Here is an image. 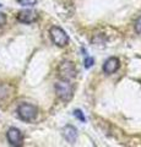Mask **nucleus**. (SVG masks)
<instances>
[{
	"instance_id": "obj_11",
	"label": "nucleus",
	"mask_w": 141,
	"mask_h": 147,
	"mask_svg": "<svg viewBox=\"0 0 141 147\" xmlns=\"http://www.w3.org/2000/svg\"><path fill=\"white\" fill-rule=\"evenodd\" d=\"M74 115L76 117V118H79L81 121H86V118H85V115L82 114V112H81L80 109H76L75 112H74Z\"/></svg>"
},
{
	"instance_id": "obj_12",
	"label": "nucleus",
	"mask_w": 141,
	"mask_h": 147,
	"mask_svg": "<svg viewBox=\"0 0 141 147\" xmlns=\"http://www.w3.org/2000/svg\"><path fill=\"white\" fill-rule=\"evenodd\" d=\"M135 31H136V33L141 34V16L135 21Z\"/></svg>"
},
{
	"instance_id": "obj_7",
	"label": "nucleus",
	"mask_w": 141,
	"mask_h": 147,
	"mask_svg": "<svg viewBox=\"0 0 141 147\" xmlns=\"http://www.w3.org/2000/svg\"><path fill=\"white\" fill-rule=\"evenodd\" d=\"M119 67H120L119 59L114 58V57L108 58L103 64V71H104V74H107V75H112V74L117 72L119 70Z\"/></svg>"
},
{
	"instance_id": "obj_2",
	"label": "nucleus",
	"mask_w": 141,
	"mask_h": 147,
	"mask_svg": "<svg viewBox=\"0 0 141 147\" xmlns=\"http://www.w3.org/2000/svg\"><path fill=\"white\" fill-rule=\"evenodd\" d=\"M17 114L21 120L24 121H32L36 119L38 114V109L36 105L33 104H28V103H22L19 105L17 108Z\"/></svg>"
},
{
	"instance_id": "obj_6",
	"label": "nucleus",
	"mask_w": 141,
	"mask_h": 147,
	"mask_svg": "<svg viewBox=\"0 0 141 147\" xmlns=\"http://www.w3.org/2000/svg\"><path fill=\"white\" fill-rule=\"evenodd\" d=\"M16 17L22 24H32L38 20V13L34 10H22L17 13Z\"/></svg>"
},
{
	"instance_id": "obj_1",
	"label": "nucleus",
	"mask_w": 141,
	"mask_h": 147,
	"mask_svg": "<svg viewBox=\"0 0 141 147\" xmlns=\"http://www.w3.org/2000/svg\"><path fill=\"white\" fill-rule=\"evenodd\" d=\"M55 92L57 96L63 102H69V100L72 99V96H74V87H72V85L69 81L60 80L55 84Z\"/></svg>"
},
{
	"instance_id": "obj_3",
	"label": "nucleus",
	"mask_w": 141,
	"mask_h": 147,
	"mask_svg": "<svg viewBox=\"0 0 141 147\" xmlns=\"http://www.w3.org/2000/svg\"><path fill=\"white\" fill-rule=\"evenodd\" d=\"M49 34H51L53 43L58 45V47H65V45L69 43V37H67L66 32L58 26H53L52 28L49 30Z\"/></svg>"
},
{
	"instance_id": "obj_4",
	"label": "nucleus",
	"mask_w": 141,
	"mask_h": 147,
	"mask_svg": "<svg viewBox=\"0 0 141 147\" xmlns=\"http://www.w3.org/2000/svg\"><path fill=\"white\" fill-rule=\"evenodd\" d=\"M75 76H76V67L74 65V63L65 60L59 65V77L61 80L70 81V80H74Z\"/></svg>"
},
{
	"instance_id": "obj_5",
	"label": "nucleus",
	"mask_w": 141,
	"mask_h": 147,
	"mask_svg": "<svg viewBox=\"0 0 141 147\" xmlns=\"http://www.w3.org/2000/svg\"><path fill=\"white\" fill-rule=\"evenodd\" d=\"M6 137L7 141L11 146H21L22 141H24V136H22V132L16 127H10L6 132Z\"/></svg>"
},
{
	"instance_id": "obj_9",
	"label": "nucleus",
	"mask_w": 141,
	"mask_h": 147,
	"mask_svg": "<svg viewBox=\"0 0 141 147\" xmlns=\"http://www.w3.org/2000/svg\"><path fill=\"white\" fill-rule=\"evenodd\" d=\"M17 3L22 6H33L36 5L37 0H17Z\"/></svg>"
},
{
	"instance_id": "obj_10",
	"label": "nucleus",
	"mask_w": 141,
	"mask_h": 147,
	"mask_svg": "<svg viewBox=\"0 0 141 147\" xmlns=\"http://www.w3.org/2000/svg\"><path fill=\"white\" fill-rule=\"evenodd\" d=\"M93 63H94L93 58L86 57V58H85V61H84V65H85V67H91V66L93 65Z\"/></svg>"
},
{
	"instance_id": "obj_14",
	"label": "nucleus",
	"mask_w": 141,
	"mask_h": 147,
	"mask_svg": "<svg viewBox=\"0 0 141 147\" xmlns=\"http://www.w3.org/2000/svg\"><path fill=\"white\" fill-rule=\"evenodd\" d=\"M0 6H1V4H0Z\"/></svg>"
},
{
	"instance_id": "obj_13",
	"label": "nucleus",
	"mask_w": 141,
	"mask_h": 147,
	"mask_svg": "<svg viewBox=\"0 0 141 147\" xmlns=\"http://www.w3.org/2000/svg\"><path fill=\"white\" fill-rule=\"evenodd\" d=\"M5 24H6V16H5V13L0 12V27H3Z\"/></svg>"
},
{
	"instance_id": "obj_8",
	"label": "nucleus",
	"mask_w": 141,
	"mask_h": 147,
	"mask_svg": "<svg viewBox=\"0 0 141 147\" xmlns=\"http://www.w3.org/2000/svg\"><path fill=\"white\" fill-rule=\"evenodd\" d=\"M63 131H64L63 134H64L65 140L69 142V144L74 145L75 142H76V137H77V131H76V129L72 126V125H66Z\"/></svg>"
}]
</instances>
